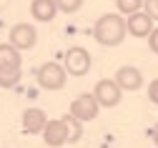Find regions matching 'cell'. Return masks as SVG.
<instances>
[{
	"label": "cell",
	"instance_id": "obj_15",
	"mask_svg": "<svg viewBox=\"0 0 158 148\" xmlns=\"http://www.w3.org/2000/svg\"><path fill=\"white\" fill-rule=\"evenodd\" d=\"M58 3V10L60 13H78L83 5V0H55Z\"/></svg>",
	"mask_w": 158,
	"mask_h": 148
},
{
	"label": "cell",
	"instance_id": "obj_13",
	"mask_svg": "<svg viewBox=\"0 0 158 148\" xmlns=\"http://www.w3.org/2000/svg\"><path fill=\"white\" fill-rule=\"evenodd\" d=\"M23 78L20 68H0V88H13Z\"/></svg>",
	"mask_w": 158,
	"mask_h": 148
},
{
	"label": "cell",
	"instance_id": "obj_2",
	"mask_svg": "<svg viewBox=\"0 0 158 148\" xmlns=\"http://www.w3.org/2000/svg\"><path fill=\"white\" fill-rule=\"evenodd\" d=\"M128 33V25H126V20L121 15H113V13H106L95 20V25H93V38L98 40L101 45L106 48H113V45H121L123 43V38Z\"/></svg>",
	"mask_w": 158,
	"mask_h": 148
},
{
	"label": "cell",
	"instance_id": "obj_17",
	"mask_svg": "<svg viewBox=\"0 0 158 148\" xmlns=\"http://www.w3.org/2000/svg\"><path fill=\"white\" fill-rule=\"evenodd\" d=\"M148 48L158 55V28H153V30H151V35H148Z\"/></svg>",
	"mask_w": 158,
	"mask_h": 148
},
{
	"label": "cell",
	"instance_id": "obj_20",
	"mask_svg": "<svg viewBox=\"0 0 158 148\" xmlns=\"http://www.w3.org/2000/svg\"><path fill=\"white\" fill-rule=\"evenodd\" d=\"M156 148H158V146H156Z\"/></svg>",
	"mask_w": 158,
	"mask_h": 148
},
{
	"label": "cell",
	"instance_id": "obj_4",
	"mask_svg": "<svg viewBox=\"0 0 158 148\" xmlns=\"http://www.w3.org/2000/svg\"><path fill=\"white\" fill-rule=\"evenodd\" d=\"M93 95H95L98 103H101V108H113V105L121 103V98H123V88L118 86L115 78H103V80L95 83Z\"/></svg>",
	"mask_w": 158,
	"mask_h": 148
},
{
	"label": "cell",
	"instance_id": "obj_12",
	"mask_svg": "<svg viewBox=\"0 0 158 148\" xmlns=\"http://www.w3.org/2000/svg\"><path fill=\"white\" fill-rule=\"evenodd\" d=\"M23 55L13 43H0V68H20Z\"/></svg>",
	"mask_w": 158,
	"mask_h": 148
},
{
	"label": "cell",
	"instance_id": "obj_10",
	"mask_svg": "<svg viewBox=\"0 0 158 148\" xmlns=\"http://www.w3.org/2000/svg\"><path fill=\"white\" fill-rule=\"evenodd\" d=\"M45 123H48V116H45V111H40V108H28L25 113H23V131L25 133H43V128H45Z\"/></svg>",
	"mask_w": 158,
	"mask_h": 148
},
{
	"label": "cell",
	"instance_id": "obj_7",
	"mask_svg": "<svg viewBox=\"0 0 158 148\" xmlns=\"http://www.w3.org/2000/svg\"><path fill=\"white\" fill-rule=\"evenodd\" d=\"M10 43L18 50H30L38 43V33L30 23H18V25L10 28Z\"/></svg>",
	"mask_w": 158,
	"mask_h": 148
},
{
	"label": "cell",
	"instance_id": "obj_5",
	"mask_svg": "<svg viewBox=\"0 0 158 148\" xmlns=\"http://www.w3.org/2000/svg\"><path fill=\"white\" fill-rule=\"evenodd\" d=\"M63 66H65L68 75L81 78V75H85V73L90 70L93 60H90V53H88L85 48H70V50L65 53V58H63Z\"/></svg>",
	"mask_w": 158,
	"mask_h": 148
},
{
	"label": "cell",
	"instance_id": "obj_1",
	"mask_svg": "<svg viewBox=\"0 0 158 148\" xmlns=\"http://www.w3.org/2000/svg\"><path fill=\"white\" fill-rule=\"evenodd\" d=\"M83 121H78L73 113H68V116H63V118H55V121H48L45 123V128H43V141H45V146H50V148H60V146H65L68 141H81V136H83V125H81Z\"/></svg>",
	"mask_w": 158,
	"mask_h": 148
},
{
	"label": "cell",
	"instance_id": "obj_9",
	"mask_svg": "<svg viewBox=\"0 0 158 148\" xmlns=\"http://www.w3.org/2000/svg\"><path fill=\"white\" fill-rule=\"evenodd\" d=\"M115 80H118V86H121L123 91H138V88L143 86L141 70L133 68V66H121L118 73H115Z\"/></svg>",
	"mask_w": 158,
	"mask_h": 148
},
{
	"label": "cell",
	"instance_id": "obj_6",
	"mask_svg": "<svg viewBox=\"0 0 158 148\" xmlns=\"http://www.w3.org/2000/svg\"><path fill=\"white\" fill-rule=\"evenodd\" d=\"M98 111H101V103L95 100L93 93H83V95H78L73 103H70V113L78 118V121H95L98 118Z\"/></svg>",
	"mask_w": 158,
	"mask_h": 148
},
{
	"label": "cell",
	"instance_id": "obj_8",
	"mask_svg": "<svg viewBox=\"0 0 158 148\" xmlns=\"http://www.w3.org/2000/svg\"><path fill=\"white\" fill-rule=\"evenodd\" d=\"M126 25H128V33H131L133 38H148L151 30H153V18H151L146 10H138V13L128 15Z\"/></svg>",
	"mask_w": 158,
	"mask_h": 148
},
{
	"label": "cell",
	"instance_id": "obj_14",
	"mask_svg": "<svg viewBox=\"0 0 158 148\" xmlns=\"http://www.w3.org/2000/svg\"><path fill=\"white\" fill-rule=\"evenodd\" d=\"M115 8L123 15H133V13H138L143 8V0H115Z\"/></svg>",
	"mask_w": 158,
	"mask_h": 148
},
{
	"label": "cell",
	"instance_id": "obj_16",
	"mask_svg": "<svg viewBox=\"0 0 158 148\" xmlns=\"http://www.w3.org/2000/svg\"><path fill=\"white\" fill-rule=\"evenodd\" d=\"M143 10H146L153 20H158V0H143Z\"/></svg>",
	"mask_w": 158,
	"mask_h": 148
},
{
	"label": "cell",
	"instance_id": "obj_3",
	"mask_svg": "<svg viewBox=\"0 0 158 148\" xmlns=\"http://www.w3.org/2000/svg\"><path fill=\"white\" fill-rule=\"evenodd\" d=\"M35 78H38V86H40V88H45V91H60V88H65V83H68V70H65V66L50 60V63H43V66L38 68Z\"/></svg>",
	"mask_w": 158,
	"mask_h": 148
},
{
	"label": "cell",
	"instance_id": "obj_19",
	"mask_svg": "<svg viewBox=\"0 0 158 148\" xmlns=\"http://www.w3.org/2000/svg\"><path fill=\"white\" fill-rule=\"evenodd\" d=\"M148 136H151V141H153V143L158 146V123H156L153 128H151V133H148Z\"/></svg>",
	"mask_w": 158,
	"mask_h": 148
},
{
	"label": "cell",
	"instance_id": "obj_18",
	"mask_svg": "<svg viewBox=\"0 0 158 148\" xmlns=\"http://www.w3.org/2000/svg\"><path fill=\"white\" fill-rule=\"evenodd\" d=\"M148 98H151V103H156V105H158V78L148 86Z\"/></svg>",
	"mask_w": 158,
	"mask_h": 148
},
{
	"label": "cell",
	"instance_id": "obj_11",
	"mask_svg": "<svg viewBox=\"0 0 158 148\" xmlns=\"http://www.w3.org/2000/svg\"><path fill=\"white\" fill-rule=\"evenodd\" d=\"M30 15L40 23H48L58 15V3L55 0H33L30 3Z\"/></svg>",
	"mask_w": 158,
	"mask_h": 148
}]
</instances>
